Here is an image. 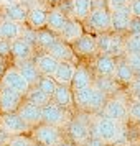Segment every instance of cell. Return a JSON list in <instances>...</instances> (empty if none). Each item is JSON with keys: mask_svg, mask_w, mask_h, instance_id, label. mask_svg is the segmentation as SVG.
Returning <instances> with one entry per match:
<instances>
[{"mask_svg": "<svg viewBox=\"0 0 140 146\" xmlns=\"http://www.w3.org/2000/svg\"><path fill=\"white\" fill-rule=\"evenodd\" d=\"M97 53L107 54L112 58L124 56V36L119 33H100L96 35Z\"/></svg>", "mask_w": 140, "mask_h": 146, "instance_id": "cell-3", "label": "cell"}, {"mask_svg": "<svg viewBox=\"0 0 140 146\" xmlns=\"http://www.w3.org/2000/svg\"><path fill=\"white\" fill-rule=\"evenodd\" d=\"M92 86V76L89 72V69L86 66H76V71H74L73 80H71V90L73 92H78L81 89H86V87Z\"/></svg>", "mask_w": 140, "mask_h": 146, "instance_id": "cell-23", "label": "cell"}, {"mask_svg": "<svg viewBox=\"0 0 140 146\" xmlns=\"http://www.w3.org/2000/svg\"><path fill=\"white\" fill-rule=\"evenodd\" d=\"M130 33H140V18H132L129 27V35Z\"/></svg>", "mask_w": 140, "mask_h": 146, "instance_id": "cell-43", "label": "cell"}, {"mask_svg": "<svg viewBox=\"0 0 140 146\" xmlns=\"http://www.w3.org/2000/svg\"><path fill=\"white\" fill-rule=\"evenodd\" d=\"M140 54V33H130L124 38V56Z\"/></svg>", "mask_w": 140, "mask_h": 146, "instance_id": "cell-33", "label": "cell"}, {"mask_svg": "<svg viewBox=\"0 0 140 146\" xmlns=\"http://www.w3.org/2000/svg\"><path fill=\"white\" fill-rule=\"evenodd\" d=\"M66 128H68V135H69V138H71L74 145H82L92 135L91 128H89V123H86L81 118H73L68 123Z\"/></svg>", "mask_w": 140, "mask_h": 146, "instance_id": "cell-11", "label": "cell"}, {"mask_svg": "<svg viewBox=\"0 0 140 146\" xmlns=\"http://www.w3.org/2000/svg\"><path fill=\"white\" fill-rule=\"evenodd\" d=\"M81 146H107V145L104 143V141H100V139L97 138V136L91 135V136H89V138H87V139H86V141H84V143H82Z\"/></svg>", "mask_w": 140, "mask_h": 146, "instance_id": "cell-41", "label": "cell"}, {"mask_svg": "<svg viewBox=\"0 0 140 146\" xmlns=\"http://www.w3.org/2000/svg\"><path fill=\"white\" fill-rule=\"evenodd\" d=\"M17 69L20 71V74L23 76V79L27 80L30 87H35L36 86V82L40 79L41 76L38 72V69H36V64H35V61H17Z\"/></svg>", "mask_w": 140, "mask_h": 146, "instance_id": "cell-24", "label": "cell"}, {"mask_svg": "<svg viewBox=\"0 0 140 146\" xmlns=\"http://www.w3.org/2000/svg\"><path fill=\"white\" fill-rule=\"evenodd\" d=\"M7 71V67H5V64H3V61H2V58H0V77L3 76V72Z\"/></svg>", "mask_w": 140, "mask_h": 146, "instance_id": "cell-46", "label": "cell"}, {"mask_svg": "<svg viewBox=\"0 0 140 146\" xmlns=\"http://www.w3.org/2000/svg\"><path fill=\"white\" fill-rule=\"evenodd\" d=\"M129 118L140 123V99L129 104Z\"/></svg>", "mask_w": 140, "mask_h": 146, "instance_id": "cell-36", "label": "cell"}, {"mask_svg": "<svg viewBox=\"0 0 140 146\" xmlns=\"http://www.w3.org/2000/svg\"><path fill=\"white\" fill-rule=\"evenodd\" d=\"M35 64H36V69H38L40 76H53L58 64H60V61L54 59L51 54L45 53V54H40L35 59Z\"/></svg>", "mask_w": 140, "mask_h": 146, "instance_id": "cell-27", "label": "cell"}, {"mask_svg": "<svg viewBox=\"0 0 140 146\" xmlns=\"http://www.w3.org/2000/svg\"><path fill=\"white\" fill-rule=\"evenodd\" d=\"M84 35V28H82V23L74 18H69L66 23V27L63 28V31L58 35L60 41L66 43V44H73L74 41H78Z\"/></svg>", "mask_w": 140, "mask_h": 146, "instance_id": "cell-15", "label": "cell"}, {"mask_svg": "<svg viewBox=\"0 0 140 146\" xmlns=\"http://www.w3.org/2000/svg\"><path fill=\"white\" fill-rule=\"evenodd\" d=\"M74 94V104L79 107L81 110L86 112H99L102 110L104 104L107 102V97L104 92H100L99 89H96L94 86H89L86 89H81Z\"/></svg>", "mask_w": 140, "mask_h": 146, "instance_id": "cell-1", "label": "cell"}, {"mask_svg": "<svg viewBox=\"0 0 140 146\" xmlns=\"http://www.w3.org/2000/svg\"><path fill=\"white\" fill-rule=\"evenodd\" d=\"M21 31H23V25H20V23L10 21L7 18L0 20V40L12 43V41L21 38Z\"/></svg>", "mask_w": 140, "mask_h": 146, "instance_id": "cell-22", "label": "cell"}, {"mask_svg": "<svg viewBox=\"0 0 140 146\" xmlns=\"http://www.w3.org/2000/svg\"><path fill=\"white\" fill-rule=\"evenodd\" d=\"M25 102H28V104L36 105V107H40V108H41L43 105H46L48 102H51V99L35 86V87H30V90L25 94Z\"/></svg>", "mask_w": 140, "mask_h": 146, "instance_id": "cell-32", "label": "cell"}, {"mask_svg": "<svg viewBox=\"0 0 140 146\" xmlns=\"http://www.w3.org/2000/svg\"><path fill=\"white\" fill-rule=\"evenodd\" d=\"M100 117L111 118L122 125L129 120V105L125 104V100L120 99V97H111V99H107V102L102 107Z\"/></svg>", "mask_w": 140, "mask_h": 146, "instance_id": "cell-5", "label": "cell"}, {"mask_svg": "<svg viewBox=\"0 0 140 146\" xmlns=\"http://www.w3.org/2000/svg\"><path fill=\"white\" fill-rule=\"evenodd\" d=\"M17 113L21 117V120L27 123L28 126H36L41 123V108L36 105H31L28 102H23Z\"/></svg>", "mask_w": 140, "mask_h": 146, "instance_id": "cell-18", "label": "cell"}, {"mask_svg": "<svg viewBox=\"0 0 140 146\" xmlns=\"http://www.w3.org/2000/svg\"><path fill=\"white\" fill-rule=\"evenodd\" d=\"M0 128L5 133H8L10 136H18V135H23V133L30 131L31 126H28L21 117L17 112L13 113H3L0 117Z\"/></svg>", "mask_w": 140, "mask_h": 146, "instance_id": "cell-8", "label": "cell"}, {"mask_svg": "<svg viewBox=\"0 0 140 146\" xmlns=\"http://www.w3.org/2000/svg\"><path fill=\"white\" fill-rule=\"evenodd\" d=\"M15 3H20V0H3V5L8 7V5H15Z\"/></svg>", "mask_w": 140, "mask_h": 146, "instance_id": "cell-45", "label": "cell"}, {"mask_svg": "<svg viewBox=\"0 0 140 146\" xmlns=\"http://www.w3.org/2000/svg\"><path fill=\"white\" fill-rule=\"evenodd\" d=\"M74 54L78 56H84V58H89V56H94L97 53V44H96V35L92 33H84L78 41H74L73 44Z\"/></svg>", "mask_w": 140, "mask_h": 146, "instance_id": "cell-12", "label": "cell"}, {"mask_svg": "<svg viewBox=\"0 0 140 146\" xmlns=\"http://www.w3.org/2000/svg\"><path fill=\"white\" fill-rule=\"evenodd\" d=\"M33 146H41V145H38V143H33Z\"/></svg>", "mask_w": 140, "mask_h": 146, "instance_id": "cell-50", "label": "cell"}, {"mask_svg": "<svg viewBox=\"0 0 140 146\" xmlns=\"http://www.w3.org/2000/svg\"><path fill=\"white\" fill-rule=\"evenodd\" d=\"M124 58L129 62V66L132 67L135 76H140V54H129V56H124Z\"/></svg>", "mask_w": 140, "mask_h": 146, "instance_id": "cell-38", "label": "cell"}, {"mask_svg": "<svg viewBox=\"0 0 140 146\" xmlns=\"http://www.w3.org/2000/svg\"><path fill=\"white\" fill-rule=\"evenodd\" d=\"M114 79L117 80V84H132L135 79V72L132 71V67L129 66V62L125 61L124 56L117 58V64H115V72H114Z\"/></svg>", "mask_w": 140, "mask_h": 146, "instance_id": "cell-20", "label": "cell"}, {"mask_svg": "<svg viewBox=\"0 0 140 146\" xmlns=\"http://www.w3.org/2000/svg\"><path fill=\"white\" fill-rule=\"evenodd\" d=\"M10 54H12V43L0 40V58H7Z\"/></svg>", "mask_w": 140, "mask_h": 146, "instance_id": "cell-40", "label": "cell"}, {"mask_svg": "<svg viewBox=\"0 0 140 146\" xmlns=\"http://www.w3.org/2000/svg\"><path fill=\"white\" fill-rule=\"evenodd\" d=\"M48 54H51L54 59H58V61H73L74 56H76L74 51H73V48H71V44H66V43H63V41H58V43L48 51Z\"/></svg>", "mask_w": 140, "mask_h": 146, "instance_id": "cell-29", "label": "cell"}, {"mask_svg": "<svg viewBox=\"0 0 140 146\" xmlns=\"http://www.w3.org/2000/svg\"><path fill=\"white\" fill-rule=\"evenodd\" d=\"M74 71H76V64L73 61H60V64H58V67H56V71L51 77L54 79V82L58 86H71Z\"/></svg>", "mask_w": 140, "mask_h": 146, "instance_id": "cell-16", "label": "cell"}, {"mask_svg": "<svg viewBox=\"0 0 140 146\" xmlns=\"http://www.w3.org/2000/svg\"><path fill=\"white\" fill-rule=\"evenodd\" d=\"M132 0H106V5L109 12H115V10H120V8H125L130 5Z\"/></svg>", "mask_w": 140, "mask_h": 146, "instance_id": "cell-37", "label": "cell"}, {"mask_svg": "<svg viewBox=\"0 0 140 146\" xmlns=\"http://www.w3.org/2000/svg\"><path fill=\"white\" fill-rule=\"evenodd\" d=\"M21 38L27 41L28 44L31 46H36V38H38V31H35L31 28H28L27 25H23V31H21Z\"/></svg>", "mask_w": 140, "mask_h": 146, "instance_id": "cell-35", "label": "cell"}, {"mask_svg": "<svg viewBox=\"0 0 140 146\" xmlns=\"http://www.w3.org/2000/svg\"><path fill=\"white\" fill-rule=\"evenodd\" d=\"M33 138L41 146H60L64 141L63 133H61L60 128L51 126V125H45V123H40L35 128Z\"/></svg>", "mask_w": 140, "mask_h": 146, "instance_id": "cell-7", "label": "cell"}, {"mask_svg": "<svg viewBox=\"0 0 140 146\" xmlns=\"http://www.w3.org/2000/svg\"><path fill=\"white\" fill-rule=\"evenodd\" d=\"M46 20H48V10L41 5L28 8V17H27V27L40 31L43 28H46Z\"/></svg>", "mask_w": 140, "mask_h": 146, "instance_id": "cell-14", "label": "cell"}, {"mask_svg": "<svg viewBox=\"0 0 140 146\" xmlns=\"http://www.w3.org/2000/svg\"><path fill=\"white\" fill-rule=\"evenodd\" d=\"M69 121H71V118H69L68 110L58 107L54 102H48L46 105L41 107V123L63 128V126H68Z\"/></svg>", "mask_w": 140, "mask_h": 146, "instance_id": "cell-4", "label": "cell"}, {"mask_svg": "<svg viewBox=\"0 0 140 146\" xmlns=\"http://www.w3.org/2000/svg\"><path fill=\"white\" fill-rule=\"evenodd\" d=\"M115 64H117V58L107 56V54H99L94 61V67L99 77H114Z\"/></svg>", "mask_w": 140, "mask_h": 146, "instance_id": "cell-17", "label": "cell"}, {"mask_svg": "<svg viewBox=\"0 0 140 146\" xmlns=\"http://www.w3.org/2000/svg\"><path fill=\"white\" fill-rule=\"evenodd\" d=\"M60 146H76V145H74L73 141H63Z\"/></svg>", "mask_w": 140, "mask_h": 146, "instance_id": "cell-47", "label": "cell"}, {"mask_svg": "<svg viewBox=\"0 0 140 146\" xmlns=\"http://www.w3.org/2000/svg\"><path fill=\"white\" fill-rule=\"evenodd\" d=\"M5 5H3V0H0V8H3Z\"/></svg>", "mask_w": 140, "mask_h": 146, "instance_id": "cell-49", "label": "cell"}, {"mask_svg": "<svg viewBox=\"0 0 140 146\" xmlns=\"http://www.w3.org/2000/svg\"><path fill=\"white\" fill-rule=\"evenodd\" d=\"M7 146H33V141L28 138V136L18 135V136H13V138L10 139V143Z\"/></svg>", "mask_w": 140, "mask_h": 146, "instance_id": "cell-39", "label": "cell"}, {"mask_svg": "<svg viewBox=\"0 0 140 146\" xmlns=\"http://www.w3.org/2000/svg\"><path fill=\"white\" fill-rule=\"evenodd\" d=\"M0 86L8 87L12 90H17L18 94H21L25 97V94L30 90V84L23 79V76L20 74V71L17 67H8L7 71L2 76V84Z\"/></svg>", "mask_w": 140, "mask_h": 146, "instance_id": "cell-9", "label": "cell"}, {"mask_svg": "<svg viewBox=\"0 0 140 146\" xmlns=\"http://www.w3.org/2000/svg\"><path fill=\"white\" fill-rule=\"evenodd\" d=\"M48 3H58V2H61V0H46Z\"/></svg>", "mask_w": 140, "mask_h": 146, "instance_id": "cell-48", "label": "cell"}, {"mask_svg": "<svg viewBox=\"0 0 140 146\" xmlns=\"http://www.w3.org/2000/svg\"><path fill=\"white\" fill-rule=\"evenodd\" d=\"M56 82H54V79L51 77V76H41L40 79H38V82H36V87L40 89L41 92H45L51 99L53 97L54 90H56Z\"/></svg>", "mask_w": 140, "mask_h": 146, "instance_id": "cell-34", "label": "cell"}, {"mask_svg": "<svg viewBox=\"0 0 140 146\" xmlns=\"http://www.w3.org/2000/svg\"><path fill=\"white\" fill-rule=\"evenodd\" d=\"M51 102H54L58 107L64 108V110H69L74 105V94L71 90V87L56 86V90H54L53 97H51Z\"/></svg>", "mask_w": 140, "mask_h": 146, "instance_id": "cell-21", "label": "cell"}, {"mask_svg": "<svg viewBox=\"0 0 140 146\" xmlns=\"http://www.w3.org/2000/svg\"><path fill=\"white\" fill-rule=\"evenodd\" d=\"M94 136H97L100 141H104L106 145H114L120 139V135H122V126L120 123L114 121L111 118H106V117H97L96 121L92 125V131H91Z\"/></svg>", "mask_w": 140, "mask_h": 146, "instance_id": "cell-2", "label": "cell"}, {"mask_svg": "<svg viewBox=\"0 0 140 146\" xmlns=\"http://www.w3.org/2000/svg\"><path fill=\"white\" fill-rule=\"evenodd\" d=\"M84 23H86L89 31H94L97 35L112 31V28H111V12L107 8H92Z\"/></svg>", "mask_w": 140, "mask_h": 146, "instance_id": "cell-6", "label": "cell"}, {"mask_svg": "<svg viewBox=\"0 0 140 146\" xmlns=\"http://www.w3.org/2000/svg\"><path fill=\"white\" fill-rule=\"evenodd\" d=\"M92 86L96 89H99L100 92H104L109 97V95H112L119 90V84H117V80L114 79V77H96V80H92Z\"/></svg>", "mask_w": 140, "mask_h": 146, "instance_id": "cell-31", "label": "cell"}, {"mask_svg": "<svg viewBox=\"0 0 140 146\" xmlns=\"http://www.w3.org/2000/svg\"><path fill=\"white\" fill-rule=\"evenodd\" d=\"M23 104V95L17 90L0 86V112L2 113H13Z\"/></svg>", "mask_w": 140, "mask_h": 146, "instance_id": "cell-10", "label": "cell"}, {"mask_svg": "<svg viewBox=\"0 0 140 146\" xmlns=\"http://www.w3.org/2000/svg\"><path fill=\"white\" fill-rule=\"evenodd\" d=\"M10 135L8 133H5L2 128H0V146H7L8 143H10Z\"/></svg>", "mask_w": 140, "mask_h": 146, "instance_id": "cell-44", "label": "cell"}, {"mask_svg": "<svg viewBox=\"0 0 140 146\" xmlns=\"http://www.w3.org/2000/svg\"><path fill=\"white\" fill-rule=\"evenodd\" d=\"M35 54V48L31 44H28L23 38L12 41V56L15 61H30Z\"/></svg>", "mask_w": 140, "mask_h": 146, "instance_id": "cell-25", "label": "cell"}, {"mask_svg": "<svg viewBox=\"0 0 140 146\" xmlns=\"http://www.w3.org/2000/svg\"><path fill=\"white\" fill-rule=\"evenodd\" d=\"M92 10V0H71V18L86 21Z\"/></svg>", "mask_w": 140, "mask_h": 146, "instance_id": "cell-28", "label": "cell"}, {"mask_svg": "<svg viewBox=\"0 0 140 146\" xmlns=\"http://www.w3.org/2000/svg\"><path fill=\"white\" fill-rule=\"evenodd\" d=\"M132 13H130V8H120V10H115V12H111V28H112L114 33H125L129 31V27H130V21H132Z\"/></svg>", "mask_w": 140, "mask_h": 146, "instance_id": "cell-13", "label": "cell"}, {"mask_svg": "<svg viewBox=\"0 0 140 146\" xmlns=\"http://www.w3.org/2000/svg\"><path fill=\"white\" fill-rule=\"evenodd\" d=\"M3 17L10 21L20 23V25H27L28 7H25L23 3H15V5L3 7Z\"/></svg>", "mask_w": 140, "mask_h": 146, "instance_id": "cell-26", "label": "cell"}, {"mask_svg": "<svg viewBox=\"0 0 140 146\" xmlns=\"http://www.w3.org/2000/svg\"><path fill=\"white\" fill-rule=\"evenodd\" d=\"M129 8H130V13L133 18H140V0H132Z\"/></svg>", "mask_w": 140, "mask_h": 146, "instance_id": "cell-42", "label": "cell"}, {"mask_svg": "<svg viewBox=\"0 0 140 146\" xmlns=\"http://www.w3.org/2000/svg\"><path fill=\"white\" fill-rule=\"evenodd\" d=\"M60 41V38H58V35L51 33L50 30H46V28H43V30H40L38 31V38H36V46L41 48V49H45V51H50L51 48L56 44Z\"/></svg>", "mask_w": 140, "mask_h": 146, "instance_id": "cell-30", "label": "cell"}, {"mask_svg": "<svg viewBox=\"0 0 140 146\" xmlns=\"http://www.w3.org/2000/svg\"><path fill=\"white\" fill-rule=\"evenodd\" d=\"M68 15L61 10V8H53L48 12V20H46V30H50L51 33L60 35L63 31V28L68 23Z\"/></svg>", "mask_w": 140, "mask_h": 146, "instance_id": "cell-19", "label": "cell"}]
</instances>
